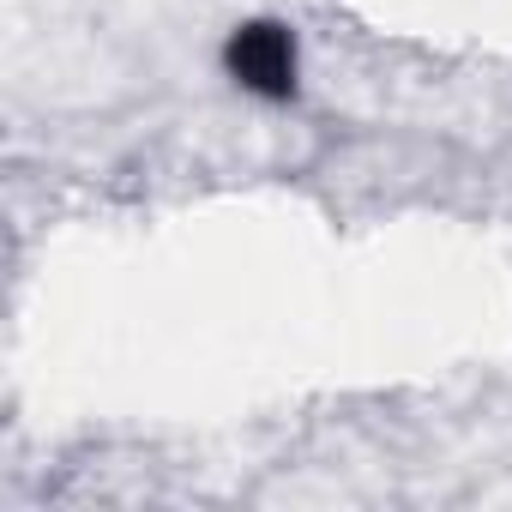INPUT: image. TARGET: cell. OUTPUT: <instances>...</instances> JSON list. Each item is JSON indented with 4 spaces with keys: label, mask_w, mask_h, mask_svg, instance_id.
I'll return each instance as SVG.
<instances>
[{
    "label": "cell",
    "mask_w": 512,
    "mask_h": 512,
    "mask_svg": "<svg viewBox=\"0 0 512 512\" xmlns=\"http://www.w3.org/2000/svg\"><path fill=\"white\" fill-rule=\"evenodd\" d=\"M217 61H223V79L253 103L284 109V103L302 97V37H296L290 19H241V25H229Z\"/></svg>",
    "instance_id": "obj_1"
}]
</instances>
